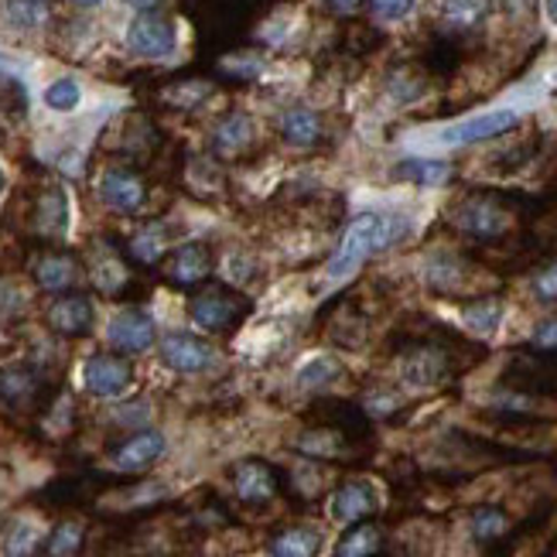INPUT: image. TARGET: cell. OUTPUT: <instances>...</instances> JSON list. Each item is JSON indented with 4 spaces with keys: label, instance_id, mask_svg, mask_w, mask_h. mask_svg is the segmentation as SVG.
<instances>
[{
    "label": "cell",
    "instance_id": "6da1fadb",
    "mask_svg": "<svg viewBox=\"0 0 557 557\" xmlns=\"http://www.w3.org/2000/svg\"><path fill=\"white\" fill-rule=\"evenodd\" d=\"M410 223L404 212H359L356 220L346 226L338 250L332 253L325 277L329 281H346L359 271L362 260H370L380 250H391L394 244L410 233Z\"/></svg>",
    "mask_w": 557,
    "mask_h": 557
},
{
    "label": "cell",
    "instance_id": "7a4b0ae2",
    "mask_svg": "<svg viewBox=\"0 0 557 557\" xmlns=\"http://www.w3.org/2000/svg\"><path fill=\"white\" fill-rule=\"evenodd\" d=\"M517 124H520V113L510 107H499V110L455 120V124H445V127L424 131L414 137V144H424V148H466V144H479V140H490V137L513 131Z\"/></svg>",
    "mask_w": 557,
    "mask_h": 557
},
{
    "label": "cell",
    "instance_id": "3957f363",
    "mask_svg": "<svg viewBox=\"0 0 557 557\" xmlns=\"http://www.w3.org/2000/svg\"><path fill=\"white\" fill-rule=\"evenodd\" d=\"M127 48L140 59H172L178 48V28L172 17L144 11L131 21L127 28Z\"/></svg>",
    "mask_w": 557,
    "mask_h": 557
},
{
    "label": "cell",
    "instance_id": "277c9868",
    "mask_svg": "<svg viewBox=\"0 0 557 557\" xmlns=\"http://www.w3.org/2000/svg\"><path fill=\"white\" fill-rule=\"evenodd\" d=\"M83 383L92 397L113 400V397H124L131 391L134 370H131L127 359L110 356V352H96L83 362Z\"/></svg>",
    "mask_w": 557,
    "mask_h": 557
},
{
    "label": "cell",
    "instance_id": "5b68a950",
    "mask_svg": "<svg viewBox=\"0 0 557 557\" xmlns=\"http://www.w3.org/2000/svg\"><path fill=\"white\" fill-rule=\"evenodd\" d=\"M161 362L175 373L196 376V373H206L215 362V349L188 332H172V335H164V343H161Z\"/></svg>",
    "mask_w": 557,
    "mask_h": 557
},
{
    "label": "cell",
    "instance_id": "8992f818",
    "mask_svg": "<svg viewBox=\"0 0 557 557\" xmlns=\"http://www.w3.org/2000/svg\"><path fill=\"white\" fill-rule=\"evenodd\" d=\"M154 319L148 311H140V308H124V311H116L113 319H110V329H107V338H110V346L116 352H148L154 346Z\"/></svg>",
    "mask_w": 557,
    "mask_h": 557
},
{
    "label": "cell",
    "instance_id": "52a82bcc",
    "mask_svg": "<svg viewBox=\"0 0 557 557\" xmlns=\"http://www.w3.org/2000/svg\"><path fill=\"white\" fill-rule=\"evenodd\" d=\"M376 506H380V496H376V486L367 479H352L346 482V486H338L332 503H329V513L335 523H359V520H367L376 513Z\"/></svg>",
    "mask_w": 557,
    "mask_h": 557
},
{
    "label": "cell",
    "instance_id": "ba28073f",
    "mask_svg": "<svg viewBox=\"0 0 557 557\" xmlns=\"http://www.w3.org/2000/svg\"><path fill=\"white\" fill-rule=\"evenodd\" d=\"M100 199L113 212H137L148 202V188L131 172V168H107L100 178Z\"/></svg>",
    "mask_w": 557,
    "mask_h": 557
},
{
    "label": "cell",
    "instance_id": "9c48e42d",
    "mask_svg": "<svg viewBox=\"0 0 557 557\" xmlns=\"http://www.w3.org/2000/svg\"><path fill=\"white\" fill-rule=\"evenodd\" d=\"M455 226L475 239H496L510 230V215H506V209L493 199H472L458 209Z\"/></svg>",
    "mask_w": 557,
    "mask_h": 557
},
{
    "label": "cell",
    "instance_id": "30bf717a",
    "mask_svg": "<svg viewBox=\"0 0 557 557\" xmlns=\"http://www.w3.org/2000/svg\"><path fill=\"white\" fill-rule=\"evenodd\" d=\"M164 455V434L161 431H137L124 445H116L110 455V466L116 472H144Z\"/></svg>",
    "mask_w": 557,
    "mask_h": 557
},
{
    "label": "cell",
    "instance_id": "8fae6325",
    "mask_svg": "<svg viewBox=\"0 0 557 557\" xmlns=\"http://www.w3.org/2000/svg\"><path fill=\"white\" fill-rule=\"evenodd\" d=\"M239 311H244V305L230 290H206L191 301V322L202 332H226L239 319Z\"/></svg>",
    "mask_w": 557,
    "mask_h": 557
},
{
    "label": "cell",
    "instance_id": "7c38bea8",
    "mask_svg": "<svg viewBox=\"0 0 557 557\" xmlns=\"http://www.w3.org/2000/svg\"><path fill=\"white\" fill-rule=\"evenodd\" d=\"M96 322V308L86 295H65L48 308V325L59 335H86Z\"/></svg>",
    "mask_w": 557,
    "mask_h": 557
},
{
    "label": "cell",
    "instance_id": "4fadbf2b",
    "mask_svg": "<svg viewBox=\"0 0 557 557\" xmlns=\"http://www.w3.org/2000/svg\"><path fill=\"white\" fill-rule=\"evenodd\" d=\"M448 373V362L438 349H431V346H418V349H410L400 362V376L410 383V386H418V391H424V386H434V383H442Z\"/></svg>",
    "mask_w": 557,
    "mask_h": 557
},
{
    "label": "cell",
    "instance_id": "5bb4252c",
    "mask_svg": "<svg viewBox=\"0 0 557 557\" xmlns=\"http://www.w3.org/2000/svg\"><path fill=\"white\" fill-rule=\"evenodd\" d=\"M233 490L247 503H263L277 493V475L268 462H239L233 472Z\"/></svg>",
    "mask_w": 557,
    "mask_h": 557
},
{
    "label": "cell",
    "instance_id": "9a60e30c",
    "mask_svg": "<svg viewBox=\"0 0 557 557\" xmlns=\"http://www.w3.org/2000/svg\"><path fill=\"white\" fill-rule=\"evenodd\" d=\"M325 547V537L319 527H287L271 541V557H319Z\"/></svg>",
    "mask_w": 557,
    "mask_h": 557
},
{
    "label": "cell",
    "instance_id": "2e32d148",
    "mask_svg": "<svg viewBox=\"0 0 557 557\" xmlns=\"http://www.w3.org/2000/svg\"><path fill=\"white\" fill-rule=\"evenodd\" d=\"M209 250L202 244H185L168 260V277L175 284H199L209 274Z\"/></svg>",
    "mask_w": 557,
    "mask_h": 557
},
{
    "label": "cell",
    "instance_id": "e0dca14e",
    "mask_svg": "<svg viewBox=\"0 0 557 557\" xmlns=\"http://www.w3.org/2000/svg\"><path fill=\"white\" fill-rule=\"evenodd\" d=\"M394 178L400 182H410V185H445L451 178V164L448 161H438V158H404L397 168H394Z\"/></svg>",
    "mask_w": 557,
    "mask_h": 557
},
{
    "label": "cell",
    "instance_id": "ac0fdd59",
    "mask_svg": "<svg viewBox=\"0 0 557 557\" xmlns=\"http://www.w3.org/2000/svg\"><path fill=\"white\" fill-rule=\"evenodd\" d=\"M281 137L287 144H295V148H311L314 140L322 137V120L314 110L308 107H295L281 116Z\"/></svg>",
    "mask_w": 557,
    "mask_h": 557
},
{
    "label": "cell",
    "instance_id": "d6986e66",
    "mask_svg": "<svg viewBox=\"0 0 557 557\" xmlns=\"http://www.w3.org/2000/svg\"><path fill=\"white\" fill-rule=\"evenodd\" d=\"M496 8V0H442V21L448 28L472 32L486 21Z\"/></svg>",
    "mask_w": 557,
    "mask_h": 557
},
{
    "label": "cell",
    "instance_id": "ffe728a7",
    "mask_svg": "<svg viewBox=\"0 0 557 557\" xmlns=\"http://www.w3.org/2000/svg\"><path fill=\"white\" fill-rule=\"evenodd\" d=\"M35 281L45 290H69L72 284L79 281V268L72 257H59V253H48L35 263Z\"/></svg>",
    "mask_w": 557,
    "mask_h": 557
},
{
    "label": "cell",
    "instance_id": "44dd1931",
    "mask_svg": "<svg viewBox=\"0 0 557 557\" xmlns=\"http://www.w3.org/2000/svg\"><path fill=\"white\" fill-rule=\"evenodd\" d=\"M35 391H38V376L28 367H8L4 373H0V400H4L8 407L32 404Z\"/></svg>",
    "mask_w": 557,
    "mask_h": 557
},
{
    "label": "cell",
    "instance_id": "7402d4cb",
    "mask_svg": "<svg viewBox=\"0 0 557 557\" xmlns=\"http://www.w3.org/2000/svg\"><path fill=\"white\" fill-rule=\"evenodd\" d=\"M38 230L45 236H62L69 230V202L62 188H48L38 202Z\"/></svg>",
    "mask_w": 557,
    "mask_h": 557
},
{
    "label": "cell",
    "instance_id": "603a6c76",
    "mask_svg": "<svg viewBox=\"0 0 557 557\" xmlns=\"http://www.w3.org/2000/svg\"><path fill=\"white\" fill-rule=\"evenodd\" d=\"M383 547V534L373 523H352L349 534L338 541L335 557H373Z\"/></svg>",
    "mask_w": 557,
    "mask_h": 557
},
{
    "label": "cell",
    "instance_id": "cb8c5ba5",
    "mask_svg": "<svg viewBox=\"0 0 557 557\" xmlns=\"http://www.w3.org/2000/svg\"><path fill=\"white\" fill-rule=\"evenodd\" d=\"M253 137V124L247 113H230L220 127H215V148H220L223 154H236L244 151L247 144Z\"/></svg>",
    "mask_w": 557,
    "mask_h": 557
},
{
    "label": "cell",
    "instance_id": "d4e9b609",
    "mask_svg": "<svg viewBox=\"0 0 557 557\" xmlns=\"http://www.w3.org/2000/svg\"><path fill=\"white\" fill-rule=\"evenodd\" d=\"M462 322L475 335H493L503 325V301L499 298H482L462 308Z\"/></svg>",
    "mask_w": 557,
    "mask_h": 557
},
{
    "label": "cell",
    "instance_id": "484cf974",
    "mask_svg": "<svg viewBox=\"0 0 557 557\" xmlns=\"http://www.w3.org/2000/svg\"><path fill=\"white\" fill-rule=\"evenodd\" d=\"M4 17L21 32H35L48 17V0H4Z\"/></svg>",
    "mask_w": 557,
    "mask_h": 557
},
{
    "label": "cell",
    "instance_id": "4316f807",
    "mask_svg": "<svg viewBox=\"0 0 557 557\" xmlns=\"http://www.w3.org/2000/svg\"><path fill=\"white\" fill-rule=\"evenodd\" d=\"M83 523L79 520H65V523H59L55 530H52V537H48V544H45V550H48V557H76L79 554V547H83Z\"/></svg>",
    "mask_w": 557,
    "mask_h": 557
},
{
    "label": "cell",
    "instance_id": "83f0119b",
    "mask_svg": "<svg viewBox=\"0 0 557 557\" xmlns=\"http://www.w3.org/2000/svg\"><path fill=\"white\" fill-rule=\"evenodd\" d=\"M41 544V530L28 520H17L4 537V557H32Z\"/></svg>",
    "mask_w": 557,
    "mask_h": 557
},
{
    "label": "cell",
    "instance_id": "f1b7e54d",
    "mask_svg": "<svg viewBox=\"0 0 557 557\" xmlns=\"http://www.w3.org/2000/svg\"><path fill=\"white\" fill-rule=\"evenodd\" d=\"M79 103H83V89H79L76 79H69V76L55 79L52 86L45 89V107L55 110V113H72Z\"/></svg>",
    "mask_w": 557,
    "mask_h": 557
},
{
    "label": "cell",
    "instance_id": "f546056e",
    "mask_svg": "<svg viewBox=\"0 0 557 557\" xmlns=\"http://www.w3.org/2000/svg\"><path fill=\"white\" fill-rule=\"evenodd\" d=\"M343 376V367H338V359L332 356H319V359H311L301 367L298 373V383L301 386H329L332 380Z\"/></svg>",
    "mask_w": 557,
    "mask_h": 557
},
{
    "label": "cell",
    "instance_id": "4dcf8cb0",
    "mask_svg": "<svg viewBox=\"0 0 557 557\" xmlns=\"http://www.w3.org/2000/svg\"><path fill=\"white\" fill-rule=\"evenodd\" d=\"M503 530H506V513L496 510V506H482V510L472 513V537L475 541H496L503 537Z\"/></svg>",
    "mask_w": 557,
    "mask_h": 557
},
{
    "label": "cell",
    "instance_id": "1f68e13d",
    "mask_svg": "<svg viewBox=\"0 0 557 557\" xmlns=\"http://www.w3.org/2000/svg\"><path fill=\"white\" fill-rule=\"evenodd\" d=\"M418 8V0H370V11L373 17L386 21V24H397L404 17H410Z\"/></svg>",
    "mask_w": 557,
    "mask_h": 557
},
{
    "label": "cell",
    "instance_id": "d6a6232c",
    "mask_svg": "<svg viewBox=\"0 0 557 557\" xmlns=\"http://www.w3.org/2000/svg\"><path fill=\"white\" fill-rule=\"evenodd\" d=\"M131 250H134V257H137V260L154 263V260L161 257V250H164V236H161V230H144L140 236H134Z\"/></svg>",
    "mask_w": 557,
    "mask_h": 557
},
{
    "label": "cell",
    "instance_id": "836d02e7",
    "mask_svg": "<svg viewBox=\"0 0 557 557\" xmlns=\"http://www.w3.org/2000/svg\"><path fill=\"white\" fill-rule=\"evenodd\" d=\"M534 295H537L541 301H547V305L557 301V260L547 263V268L534 277Z\"/></svg>",
    "mask_w": 557,
    "mask_h": 557
},
{
    "label": "cell",
    "instance_id": "e575fe53",
    "mask_svg": "<svg viewBox=\"0 0 557 557\" xmlns=\"http://www.w3.org/2000/svg\"><path fill=\"white\" fill-rule=\"evenodd\" d=\"M534 346L541 349H557V319H547L534 329Z\"/></svg>",
    "mask_w": 557,
    "mask_h": 557
},
{
    "label": "cell",
    "instance_id": "d590c367",
    "mask_svg": "<svg viewBox=\"0 0 557 557\" xmlns=\"http://www.w3.org/2000/svg\"><path fill=\"white\" fill-rule=\"evenodd\" d=\"M325 4H329L335 14H352V11H359L362 0H325Z\"/></svg>",
    "mask_w": 557,
    "mask_h": 557
},
{
    "label": "cell",
    "instance_id": "8d00e7d4",
    "mask_svg": "<svg viewBox=\"0 0 557 557\" xmlns=\"http://www.w3.org/2000/svg\"><path fill=\"white\" fill-rule=\"evenodd\" d=\"M127 8H134V11H154V8H161V0H124Z\"/></svg>",
    "mask_w": 557,
    "mask_h": 557
},
{
    "label": "cell",
    "instance_id": "74e56055",
    "mask_svg": "<svg viewBox=\"0 0 557 557\" xmlns=\"http://www.w3.org/2000/svg\"><path fill=\"white\" fill-rule=\"evenodd\" d=\"M544 17H547V24L557 32V0H544Z\"/></svg>",
    "mask_w": 557,
    "mask_h": 557
},
{
    "label": "cell",
    "instance_id": "f35d334b",
    "mask_svg": "<svg viewBox=\"0 0 557 557\" xmlns=\"http://www.w3.org/2000/svg\"><path fill=\"white\" fill-rule=\"evenodd\" d=\"M76 8H96V4H103V0H72Z\"/></svg>",
    "mask_w": 557,
    "mask_h": 557
},
{
    "label": "cell",
    "instance_id": "ab89813d",
    "mask_svg": "<svg viewBox=\"0 0 557 557\" xmlns=\"http://www.w3.org/2000/svg\"><path fill=\"white\" fill-rule=\"evenodd\" d=\"M0 191H4V172H0Z\"/></svg>",
    "mask_w": 557,
    "mask_h": 557
}]
</instances>
